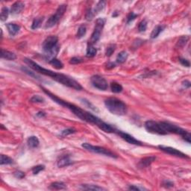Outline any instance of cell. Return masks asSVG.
<instances>
[{
	"instance_id": "6da1fadb",
	"label": "cell",
	"mask_w": 191,
	"mask_h": 191,
	"mask_svg": "<svg viewBox=\"0 0 191 191\" xmlns=\"http://www.w3.org/2000/svg\"><path fill=\"white\" fill-rule=\"evenodd\" d=\"M41 89L47 95L48 97L50 99L53 100L55 102L59 104L61 106H64L69 109L71 112H73L76 117H78V118L81 119V120H83L85 122H88V123H91L93 125H97L99 129H101V131L106 132V133H117V129H116L114 127L111 126L109 124L106 123L104 121L97 117V116L93 115L90 112L86 111L85 110L81 108L80 107L77 106V105H74V104L69 103L68 101H64V100L61 99V98L58 97L56 95L53 94L52 93H51L48 90H46V88H44L43 87L41 86Z\"/></svg>"
},
{
	"instance_id": "7a4b0ae2",
	"label": "cell",
	"mask_w": 191,
	"mask_h": 191,
	"mask_svg": "<svg viewBox=\"0 0 191 191\" xmlns=\"http://www.w3.org/2000/svg\"><path fill=\"white\" fill-rule=\"evenodd\" d=\"M24 61H25V64H26L29 67L34 69V71L41 73V74L44 75V76L51 77L52 79H54L55 81H58V82H59L61 85H65V86L68 87L73 88V89H75V90H82V86L78 83V81L73 79L72 77H69V76H66V75L62 74V73H55V72L52 71L50 69H45V68L42 67V66H40L38 64L34 62V61H32L31 59H29V58H24Z\"/></svg>"
},
{
	"instance_id": "3957f363",
	"label": "cell",
	"mask_w": 191,
	"mask_h": 191,
	"mask_svg": "<svg viewBox=\"0 0 191 191\" xmlns=\"http://www.w3.org/2000/svg\"><path fill=\"white\" fill-rule=\"evenodd\" d=\"M105 105L108 110L117 116H123L127 113V106L123 101L117 98H108L105 99Z\"/></svg>"
},
{
	"instance_id": "277c9868",
	"label": "cell",
	"mask_w": 191,
	"mask_h": 191,
	"mask_svg": "<svg viewBox=\"0 0 191 191\" xmlns=\"http://www.w3.org/2000/svg\"><path fill=\"white\" fill-rule=\"evenodd\" d=\"M58 38L56 36H49L43 43V49L47 54L50 55H55L59 51L58 46Z\"/></svg>"
},
{
	"instance_id": "5b68a950",
	"label": "cell",
	"mask_w": 191,
	"mask_h": 191,
	"mask_svg": "<svg viewBox=\"0 0 191 191\" xmlns=\"http://www.w3.org/2000/svg\"><path fill=\"white\" fill-rule=\"evenodd\" d=\"M66 10V5H60L58 9L56 10L55 13L54 14L51 16L49 19H48L47 22H46V25H45V28L46 29H49V28L53 27L54 25L59 22V20L61 19V17L64 16V13Z\"/></svg>"
},
{
	"instance_id": "8992f818",
	"label": "cell",
	"mask_w": 191,
	"mask_h": 191,
	"mask_svg": "<svg viewBox=\"0 0 191 191\" xmlns=\"http://www.w3.org/2000/svg\"><path fill=\"white\" fill-rule=\"evenodd\" d=\"M81 146H82V147L85 148V149H87V151H90V152H93V153L102 155L108 156V157H113V158H117V156L113 152H112L111 151H110L108 149H105V148L104 147H101V146H93L90 143H83Z\"/></svg>"
},
{
	"instance_id": "52a82bcc",
	"label": "cell",
	"mask_w": 191,
	"mask_h": 191,
	"mask_svg": "<svg viewBox=\"0 0 191 191\" xmlns=\"http://www.w3.org/2000/svg\"><path fill=\"white\" fill-rule=\"evenodd\" d=\"M105 20L103 18H99L97 19L96 21V25H95L94 30L92 34L91 37L90 39V45H93V44L96 43L97 41L99 40L100 36H101V33L102 31L104 26H105Z\"/></svg>"
},
{
	"instance_id": "ba28073f",
	"label": "cell",
	"mask_w": 191,
	"mask_h": 191,
	"mask_svg": "<svg viewBox=\"0 0 191 191\" xmlns=\"http://www.w3.org/2000/svg\"><path fill=\"white\" fill-rule=\"evenodd\" d=\"M91 83L94 87L97 88L100 90H106L108 89V82L106 80L101 77V76H99V75H96V76H92L90 78Z\"/></svg>"
},
{
	"instance_id": "9c48e42d",
	"label": "cell",
	"mask_w": 191,
	"mask_h": 191,
	"mask_svg": "<svg viewBox=\"0 0 191 191\" xmlns=\"http://www.w3.org/2000/svg\"><path fill=\"white\" fill-rule=\"evenodd\" d=\"M158 148L161 151L166 152L167 154L172 155L176 156V157H181V158H189V157L187 155L181 152V151L175 149V148L170 147V146H158Z\"/></svg>"
},
{
	"instance_id": "30bf717a",
	"label": "cell",
	"mask_w": 191,
	"mask_h": 191,
	"mask_svg": "<svg viewBox=\"0 0 191 191\" xmlns=\"http://www.w3.org/2000/svg\"><path fill=\"white\" fill-rule=\"evenodd\" d=\"M117 133L120 136L121 138L123 139L124 141H126V142L129 143L133 144V145H137V146H143L142 142H141L140 141L137 140V139H136L135 137H134L133 136L130 135L129 134L125 133V132H121V131H119V130H117Z\"/></svg>"
},
{
	"instance_id": "8fae6325",
	"label": "cell",
	"mask_w": 191,
	"mask_h": 191,
	"mask_svg": "<svg viewBox=\"0 0 191 191\" xmlns=\"http://www.w3.org/2000/svg\"><path fill=\"white\" fill-rule=\"evenodd\" d=\"M156 157L155 156H149V157H146L144 158L141 159V161H139L137 166L141 169H143V168L149 167L152 163L155 161Z\"/></svg>"
},
{
	"instance_id": "7c38bea8",
	"label": "cell",
	"mask_w": 191,
	"mask_h": 191,
	"mask_svg": "<svg viewBox=\"0 0 191 191\" xmlns=\"http://www.w3.org/2000/svg\"><path fill=\"white\" fill-rule=\"evenodd\" d=\"M73 164V162L72 161V159L68 155L62 156V157H60L59 160L58 161V167L60 168L68 167Z\"/></svg>"
},
{
	"instance_id": "4fadbf2b",
	"label": "cell",
	"mask_w": 191,
	"mask_h": 191,
	"mask_svg": "<svg viewBox=\"0 0 191 191\" xmlns=\"http://www.w3.org/2000/svg\"><path fill=\"white\" fill-rule=\"evenodd\" d=\"M25 5L22 2H16L12 5L10 8V13L12 14H18L24 9Z\"/></svg>"
},
{
	"instance_id": "5bb4252c",
	"label": "cell",
	"mask_w": 191,
	"mask_h": 191,
	"mask_svg": "<svg viewBox=\"0 0 191 191\" xmlns=\"http://www.w3.org/2000/svg\"><path fill=\"white\" fill-rule=\"evenodd\" d=\"M1 58L8 60V61H14L16 59L17 56L14 52L2 49H1Z\"/></svg>"
},
{
	"instance_id": "9a60e30c",
	"label": "cell",
	"mask_w": 191,
	"mask_h": 191,
	"mask_svg": "<svg viewBox=\"0 0 191 191\" xmlns=\"http://www.w3.org/2000/svg\"><path fill=\"white\" fill-rule=\"evenodd\" d=\"M7 26L8 31L9 34L12 36H14L17 34V33L20 31V26L15 23H11V22H9L6 25Z\"/></svg>"
},
{
	"instance_id": "2e32d148",
	"label": "cell",
	"mask_w": 191,
	"mask_h": 191,
	"mask_svg": "<svg viewBox=\"0 0 191 191\" xmlns=\"http://www.w3.org/2000/svg\"><path fill=\"white\" fill-rule=\"evenodd\" d=\"M27 143L28 146H29L30 148H31V149L37 148L40 144L39 139L37 138L36 136H31V137H29V138H28Z\"/></svg>"
},
{
	"instance_id": "e0dca14e",
	"label": "cell",
	"mask_w": 191,
	"mask_h": 191,
	"mask_svg": "<svg viewBox=\"0 0 191 191\" xmlns=\"http://www.w3.org/2000/svg\"><path fill=\"white\" fill-rule=\"evenodd\" d=\"M80 189L85 190H105V188L94 184H81Z\"/></svg>"
},
{
	"instance_id": "ac0fdd59",
	"label": "cell",
	"mask_w": 191,
	"mask_h": 191,
	"mask_svg": "<svg viewBox=\"0 0 191 191\" xmlns=\"http://www.w3.org/2000/svg\"><path fill=\"white\" fill-rule=\"evenodd\" d=\"M49 188L52 190H65L66 189V184L61 181H55L49 185Z\"/></svg>"
},
{
	"instance_id": "d6986e66",
	"label": "cell",
	"mask_w": 191,
	"mask_h": 191,
	"mask_svg": "<svg viewBox=\"0 0 191 191\" xmlns=\"http://www.w3.org/2000/svg\"><path fill=\"white\" fill-rule=\"evenodd\" d=\"M111 89L112 92L115 93H121L123 90V87L120 84L117 83V82H112L111 84Z\"/></svg>"
},
{
	"instance_id": "ffe728a7",
	"label": "cell",
	"mask_w": 191,
	"mask_h": 191,
	"mask_svg": "<svg viewBox=\"0 0 191 191\" xmlns=\"http://www.w3.org/2000/svg\"><path fill=\"white\" fill-rule=\"evenodd\" d=\"M128 58V53L125 51H122L118 54L117 57V62L119 64H122L125 62Z\"/></svg>"
},
{
	"instance_id": "44dd1931",
	"label": "cell",
	"mask_w": 191,
	"mask_h": 191,
	"mask_svg": "<svg viewBox=\"0 0 191 191\" xmlns=\"http://www.w3.org/2000/svg\"><path fill=\"white\" fill-rule=\"evenodd\" d=\"M164 28V26H161V25H157V26L152 30V33H151V38L154 39V38L157 37V36H158L159 34H160V33L163 31Z\"/></svg>"
},
{
	"instance_id": "7402d4cb",
	"label": "cell",
	"mask_w": 191,
	"mask_h": 191,
	"mask_svg": "<svg viewBox=\"0 0 191 191\" xmlns=\"http://www.w3.org/2000/svg\"><path fill=\"white\" fill-rule=\"evenodd\" d=\"M105 5H106V2H105V1H99V2L97 3V5H96L94 10H93V13H94V15L95 14H98V13H99L100 11L103 10L104 8L105 7Z\"/></svg>"
},
{
	"instance_id": "603a6c76",
	"label": "cell",
	"mask_w": 191,
	"mask_h": 191,
	"mask_svg": "<svg viewBox=\"0 0 191 191\" xmlns=\"http://www.w3.org/2000/svg\"><path fill=\"white\" fill-rule=\"evenodd\" d=\"M49 64L52 65L55 68H56V69H61L64 67V64H63V63L61 62L60 60L57 59V58H52V59L51 60V61H49Z\"/></svg>"
},
{
	"instance_id": "cb8c5ba5",
	"label": "cell",
	"mask_w": 191,
	"mask_h": 191,
	"mask_svg": "<svg viewBox=\"0 0 191 191\" xmlns=\"http://www.w3.org/2000/svg\"><path fill=\"white\" fill-rule=\"evenodd\" d=\"M43 20V17H37V18L34 19L33 20L32 24H31V29L34 30V29H37L41 27Z\"/></svg>"
},
{
	"instance_id": "d4e9b609",
	"label": "cell",
	"mask_w": 191,
	"mask_h": 191,
	"mask_svg": "<svg viewBox=\"0 0 191 191\" xmlns=\"http://www.w3.org/2000/svg\"><path fill=\"white\" fill-rule=\"evenodd\" d=\"M97 50L96 48L93 46V45H89L87 49V56L88 58H93L97 55Z\"/></svg>"
},
{
	"instance_id": "484cf974",
	"label": "cell",
	"mask_w": 191,
	"mask_h": 191,
	"mask_svg": "<svg viewBox=\"0 0 191 191\" xmlns=\"http://www.w3.org/2000/svg\"><path fill=\"white\" fill-rule=\"evenodd\" d=\"M14 161L13 159L10 158V157L5 155H1V161H0V164L1 165H5V164H13Z\"/></svg>"
},
{
	"instance_id": "4316f807",
	"label": "cell",
	"mask_w": 191,
	"mask_h": 191,
	"mask_svg": "<svg viewBox=\"0 0 191 191\" xmlns=\"http://www.w3.org/2000/svg\"><path fill=\"white\" fill-rule=\"evenodd\" d=\"M87 32V29L85 25H81L78 29V31H77V34H76V37L77 38L80 39L81 37H83L86 34Z\"/></svg>"
},
{
	"instance_id": "83f0119b",
	"label": "cell",
	"mask_w": 191,
	"mask_h": 191,
	"mask_svg": "<svg viewBox=\"0 0 191 191\" xmlns=\"http://www.w3.org/2000/svg\"><path fill=\"white\" fill-rule=\"evenodd\" d=\"M9 15V10L7 7H3L1 10V15L0 19L2 21H5L8 19Z\"/></svg>"
},
{
	"instance_id": "f1b7e54d",
	"label": "cell",
	"mask_w": 191,
	"mask_h": 191,
	"mask_svg": "<svg viewBox=\"0 0 191 191\" xmlns=\"http://www.w3.org/2000/svg\"><path fill=\"white\" fill-rule=\"evenodd\" d=\"M30 101L31 102H34V103H43L44 101V99L43 98H42V97L38 96V95H35V96H33L31 98Z\"/></svg>"
},
{
	"instance_id": "f546056e",
	"label": "cell",
	"mask_w": 191,
	"mask_h": 191,
	"mask_svg": "<svg viewBox=\"0 0 191 191\" xmlns=\"http://www.w3.org/2000/svg\"><path fill=\"white\" fill-rule=\"evenodd\" d=\"M146 28H147V22H146V20H144L141 21L138 25L139 31L140 32H143V31L146 30Z\"/></svg>"
},
{
	"instance_id": "4dcf8cb0",
	"label": "cell",
	"mask_w": 191,
	"mask_h": 191,
	"mask_svg": "<svg viewBox=\"0 0 191 191\" xmlns=\"http://www.w3.org/2000/svg\"><path fill=\"white\" fill-rule=\"evenodd\" d=\"M45 169V166L44 165H37V166L34 167L32 168V173L34 175H37L41 171Z\"/></svg>"
},
{
	"instance_id": "1f68e13d",
	"label": "cell",
	"mask_w": 191,
	"mask_h": 191,
	"mask_svg": "<svg viewBox=\"0 0 191 191\" xmlns=\"http://www.w3.org/2000/svg\"><path fill=\"white\" fill-rule=\"evenodd\" d=\"M115 49H116L115 45H113V44H111V45H110V46H109L108 48H107L106 55L108 56V57H110V56L111 55L113 54V52H114Z\"/></svg>"
},
{
	"instance_id": "d6a6232c",
	"label": "cell",
	"mask_w": 191,
	"mask_h": 191,
	"mask_svg": "<svg viewBox=\"0 0 191 191\" xmlns=\"http://www.w3.org/2000/svg\"><path fill=\"white\" fill-rule=\"evenodd\" d=\"M94 17V13H93V10H92L91 8H90L89 10H87L86 13V15H85V17H86V20L88 21L91 20Z\"/></svg>"
},
{
	"instance_id": "836d02e7",
	"label": "cell",
	"mask_w": 191,
	"mask_h": 191,
	"mask_svg": "<svg viewBox=\"0 0 191 191\" xmlns=\"http://www.w3.org/2000/svg\"><path fill=\"white\" fill-rule=\"evenodd\" d=\"M188 41V37H181L179 39L178 42V46L179 47H183V46L186 44L187 41Z\"/></svg>"
},
{
	"instance_id": "e575fe53",
	"label": "cell",
	"mask_w": 191,
	"mask_h": 191,
	"mask_svg": "<svg viewBox=\"0 0 191 191\" xmlns=\"http://www.w3.org/2000/svg\"><path fill=\"white\" fill-rule=\"evenodd\" d=\"M81 62H83V60L80 58H78V57H74V58H71L70 61H69L70 64H78Z\"/></svg>"
},
{
	"instance_id": "d590c367",
	"label": "cell",
	"mask_w": 191,
	"mask_h": 191,
	"mask_svg": "<svg viewBox=\"0 0 191 191\" xmlns=\"http://www.w3.org/2000/svg\"><path fill=\"white\" fill-rule=\"evenodd\" d=\"M76 131L74 129H71V128H69V129H65V130L62 131L61 132V134H62L63 136H67L69 135V134H73L75 133Z\"/></svg>"
},
{
	"instance_id": "8d00e7d4",
	"label": "cell",
	"mask_w": 191,
	"mask_h": 191,
	"mask_svg": "<svg viewBox=\"0 0 191 191\" xmlns=\"http://www.w3.org/2000/svg\"><path fill=\"white\" fill-rule=\"evenodd\" d=\"M137 17V14H134V12H131V13H129V15L127 16V23L128 24L130 23V22H132V21H133Z\"/></svg>"
},
{
	"instance_id": "74e56055",
	"label": "cell",
	"mask_w": 191,
	"mask_h": 191,
	"mask_svg": "<svg viewBox=\"0 0 191 191\" xmlns=\"http://www.w3.org/2000/svg\"><path fill=\"white\" fill-rule=\"evenodd\" d=\"M14 176H15L17 178L22 179V178H23L25 177V173H24L23 172H22V171H17V172H15V173H14Z\"/></svg>"
},
{
	"instance_id": "f35d334b",
	"label": "cell",
	"mask_w": 191,
	"mask_h": 191,
	"mask_svg": "<svg viewBox=\"0 0 191 191\" xmlns=\"http://www.w3.org/2000/svg\"><path fill=\"white\" fill-rule=\"evenodd\" d=\"M179 61L181 64L184 66H188L189 67L190 66V61L187 59H184V58H179Z\"/></svg>"
},
{
	"instance_id": "ab89813d",
	"label": "cell",
	"mask_w": 191,
	"mask_h": 191,
	"mask_svg": "<svg viewBox=\"0 0 191 191\" xmlns=\"http://www.w3.org/2000/svg\"><path fill=\"white\" fill-rule=\"evenodd\" d=\"M163 185H164V187H166V188H171V187H173L174 184H173L172 181H164V182H163Z\"/></svg>"
},
{
	"instance_id": "60d3db41",
	"label": "cell",
	"mask_w": 191,
	"mask_h": 191,
	"mask_svg": "<svg viewBox=\"0 0 191 191\" xmlns=\"http://www.w3.org/2000/svg\"><path fill=\"white\" fill-rule=\"evenodd\" d=\"M129 190H142V189L140 188H138V187L134 186V185H132V186L129 187Z\"/></svg>"
},
{
	"instance_id": "b9f144b4",
	"label": "cell",
	"mask_w": 191,
	"mask_h": 191,
	"mask_svg": "<svg viewBox=\"0 0 191 191\" xmlns=\"http://www.w3.org/2000/svg\"><path fill=\"white\" fill-rule=\"evenodd\" d=\"M183 86L185 87V88H189L190 87V82L189 81H185L182 83Z\"/></svg>"
},
{
	"instance_id": "7bdbcfd3",
	"label": "cell",
	"mask_w": 191,
	"mask_h": 191,
	"mask_svg": "<svg viewBox=\"0 0 191 191\" xmlns=\"http://www.w3.org/2000/svg\"><path fill=\"white\" fill-rule=\"evenodd\" d=\"M37 116L38 117H45V116H46V113H44V112H42V111L38 112V113H37Z\"/></svg>"
}]
</instances>
